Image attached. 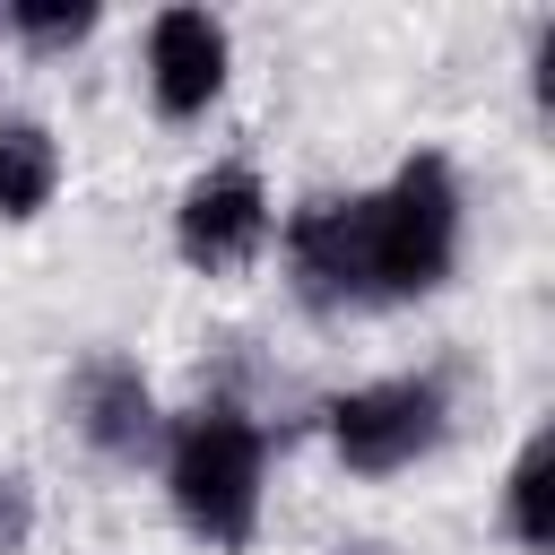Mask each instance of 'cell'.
<instances>
[{
    "label": "cell",
    "instance_id": "obj_1",
    "mask_svg": "<svg viewBox=\"0 0 555 555\" xmlns=\"http://www.w3.org/2000/svg\"><path fill=\"white\" fill-rule=\"evenodd\" d=\"M165 503L173 520L217 546V555H243L260 538V477H269V434L234 408V399H208V408H182L165 416Z\"/></svg>",
    "mask_w": 555,
    "mask_h": 555
},
{
    "label": "cell",
    "instance_id": "obj_2",
    "mask_svg": "<svg viewBox=\"0 0 555 555\" xmlns=\"http://www.w3.org/2000/svg\"><path fill=\"white\" fill-rule=\"evenodd\" d=\"M356 225H364V286L373 304H416L434 286H451L460 269V234H468V199L442 147H416L382 191H356Z\"/></svg>",
    "mask_w": 555,
    "mask_h": 555
},
{
    "label": "cell",
    "instance_id": "obj_3",
    "mask_svg": "<svg viewBox=\"0 0 555 555\" xmlns=\"http://www.w3.org/2000/svg\"><path fill=\"white\" fill-rule=\"evenodd\" d=\"M451 434V390L434 373H390L330 399V451L347 477H399Z\"/></svg>",
    "mask_w": 555,
    "mask_h": 555
},
{
    "label": "cell",
    "instance_id": "obj_4",
    "mask_svg": "<svg viewBox=\"0 0 555 555\" xmlns=\"http://www.w3.org/2000/svg\"><path fill=\"white\" fill-rule=\"evenodd\" d=\"M269 225H278V208H269V182H260L251 165H208V173H191L182 199H173V251H182L199 278L251 269V260L269 251Z\"/></svg>",
    "mask_w": 555,
    "mask_h": 555
},
{
    "label": "cell",
    "instance_id": "obj_5",
    "mask_svg": "<svg viewBox=\"0 0 555 555\" xmlns=\"http://www.w3.org/2000/svg\"><path fill=\"white\" fill-rule=\"evenodd\" d=\"M225 69H234V43L208 9H156L147 17V104L165 121H199L225 95Z\"/></svg>",
    "mask_w": 555,
    "mask_h": 555
},
{
    "label": "cell",
    "instance_id": "obj_6",
    "mask_svg": "<svg viewBox=\"0 0 555 555\" xmlns=\"http://www.w3.org/2000/svg\"><path fill=\"white\" fill-rule=\"evenodd\" d=\"M286 278L312 312H364V225H356V191L347 199H304L286 217Z\"/></svg>",
    "mask_w": 555,
    "mask_h": 555
},
{
    "label": "cell",
    "instance_id": "obj_7",
    "mask_svg": "<svg viewBox=\"0 0 555 555\" xmlns=\"http://www.w3.org/2000/svg\"><path fill=\"white\" fill-rule=\"evenodd\" d=\"M69 416H78V434H87L104 460H121V468H139V460L165 451L156 382H147L130 356H95V364H78V382H69Z\"/></svg>",
    "mask_w": 555,
    "mask_h": 555
},
{
    "label": "cell",
    "instance_id": "obj_8",
    "mask_svg": "<svg viewBox=\"0 0 555 555\" xmlns=\"http://www.w3.org/2000/svg\"><path fill=\"white\" fill-rule=\"evenodd\" d=\"M52 191H61V139L43 121H26V113L0 121V217L26 225V217L52 208Z\"/></svg>",
    "mask_w": 555,
    "mask_h": 555
},
{
    "label": "cell",
    "instance_id": "obj_9",
    "mask_svg": "<svg viewBox=\"0 0 555 555\" xmlns=\"http://www.w3.org/2000/svg\"><path fill=\"white\" fill-rule=\"evenodd\" d=\"M503 529H512L520 555H546L555 546V434L546 425L520 442V460L503 477Z\"/></svg>",
    "mask_w": 555,
    "mask_h": 555
},
{
    "label": "cell",
    "instance_id": "obj_10",
    "mask_svg": "<svg viewBox=\"0 0 555 555\" xmlns=\"http://www.w3.org/2000/svg\"><path fill=\"white\" fill-rule=\"evenodd\" d=\"M9 35L35 52H69L95 35V0H9Z\"/></svg>",
    "mask_w": 555,
    "mask_h": 555
},
{
    "label": "cell",
    "instance_id": "obj_11",
    "mask_svg": "<svg viewBox=\"0 0 555 555\" xmlns=\"http://www.w3.org/2000/svg\"><path fill=\"white\" fill-rule=\"evenodd\" d=\"M26 538H35V494H26V477L0 468V555H17Z\"/></svg>",
    "mask_w": 555,
    "mask_h": 555
},
{
    "label": "cell",
    "instance_id": "obj_12",
    "mask_svg": "<svg viewBox=\"0 0 555 555\" xmlns=\"http://www.w3.org/2000/svg\"><path fill=\"white\" fill-rule=\"evenodd\" d=\"M347 555H373V546H347Z\"/></svg>",
    "mask_w": 555,
    "mask_h": 555
}]
</instances>
